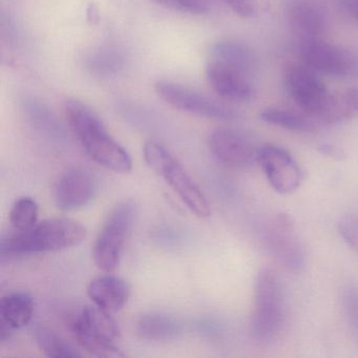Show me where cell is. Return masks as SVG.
Segmentation results:
<instances>
[{
	"label": "cell",
	"instance_id": "6da1fadb",
	"mask_svg": "<svg viewBox=\"0 0 358 358\" xmlns=\"http://www.w3.org/2000/svg\"><path fill=\"white\" fill-rule=\"evenodd\" d=\"M257 56L247 43L223 39L209 52L205 74L211 89L223 99L249 101L253 95Z\"/></svg>",
	"mask_w": 358,
	"mask_h": 358
},
{
	"label": "cell",
	"instance_id": "7a4b0ae2",
	"mask_svg": "<svg viewBox=\"0 0 358 358\" xmlns=\"http://www.w3.org/2000/svg\"><path fill=\"white\" fill-rule=\"evenodd\" d=\"M66 115L73 133L94 162L117 173L131 171V155L108 133L101 119L91 108L73 100L66 104Z\"/></svg>",
	"mask_w": 358,
	"mask_h": 358
},
{
	"label": "cell",
	"instance_id": "3957f363",
	"mask_svg": "<svg viewBox=\"0 0 358 358\" xmlns=\"http://www.w3.org/2000/svg\"><path fill=\"white\" fill-rule=\"evenodd\" d=\"M284 85L301 113L322 123L341 122L353 113L345 101L327 89L322 79L305 64H291L285 69Z\"/></svg>",
	"mask_w": 358,
	"mask_h": 358
},
{
	"label": "cell",
	"instance_id": "277c9868",
	"mask_svg": "<svg viewBox=\"0 0 358 358\" xmlns=\"http://www.w3.org/2000/svg\"><path fill=\"white\" fill-rule=\"evenodd\" d=\"M87 236L83 224L66 217L37 222L27 230H14L1 238L0 250L5 255L57 252L80 244Z\"/></svg>",
	"mask_w": 358,
	"mask_h": 358
},
{
	"label": "cell",
	"instance_id": "5b68a950",
	"mask_svg": "<svg viewBox=\"0 0 358 358\" xmlns=\"http://www.w3.org/2000/svg\"><path fill=\"white\" fill-rule=\"evenodd\" d=\"M286 301L278 273L264 268L257 274L250 322L251 336L259 343L274 341L286 322Z\"/></svg>",
	"mask_w": 358,
	"mask_h": 358
},
{
	"label": "cell",
	"instance_id": "8992f818",
	"mask_svg": "<svg viewBox=\"0 0 358 358\" xmlns=\"http://www.w3.org/2000/svg\"><path fill=\"white\" fill-rule=\"evenodd\" d=\"M143 156L146 164L165 180L192 213L201 219L210 215V205L206 196L166 148L158 142L148 141L144 144Z\"/></svg>",
	"mask_w": 358,
	"mask_h": 358
},
{
	"label": "cell",
	"instance_id": "52a82bcc",
	"mask_svg": "<svg viewBox=\"0 0 358 358\" xmlns=\"http://www.w3.org/2000/svg\"><path fill=\"white\" fill-rule=\"evenodd\" d=\"M71 329L78 345L97 357H121L124 354L118 347L121 333L112 313L87 306L71 322Z\"/></svg>",
	"mask_w": 358,
	"mask_h": 358
},
{
	"label": "cell",
	"instance_id": "ba28073f",
	"mask_svg": "<svg viewBox=\"0 0 358 358\" xmlns=\"http://www.w3.org/2000/svg\"><path fill=\"white\" fill-rule=\"evenodd\" d=\"M137 217V206L131 200L117 204L106 217L94 245L96 266L112 273L120 265L125 242Z\"/></svg>",
	"mask_w": 358,
	"mask_h": 358
},
{
	"label": "cell",
	"instance_id": "9c48e42d",
	"mask_svg": "<svg viewBox=\"0 0 358 358\" xmlns=\"http://www.w3.org/2000/svg\"><path fill=\"white\" fill-rule=\"evenodd\" d=\"M155 90L161 99L186 114L221 121L232 120L238 116L232 108L179 83L160 80L155 85Z\"/></svg>",
	"mask_w": 358,
	"mask_h": 358
},
{
	"label": "cell",
	"instance_id": "30bf717a",
	"mask_svg": "<svg viewBox=\"0 0 358 358\" xmlns=\"http://www.w3.org/2000/svg\"><path fill=\"white\" fill-rule=\"evenodd\" d=\"M303 64L315 72L336 77H358V53L324 39L301 41Z\"/></svg>",
	"mask_w": 358,
	"mask_h": 358
},
{
	"label": "cell",
	"instance_id": "8fae6325",
	"mask_svg": "<svg viewBox=\"0 0 358 358\" xmlns=\"http://www.w3.org/2000/svg\"><path fill=\"white\" fill-rule=\"evenodd\" d=\"M265 244L270 255L285 270L292 273L303 271L305 250L288 215L280 213L269 222L265 230Z\"/></svg>",
	"mask_w": 358,
	"mask_h": 358
},
{
	"label": "cell",
	"instance_id": "7c38bea8",
	"mask_svg": "<svg viewBox=\"0 0 358 358\" xmlns=\"http://www.w3.org/2000/svg\"><path fill=\"white\" fill-rule=\"evenodd\" d=\"M98 190L99 183L91 171L81 166L70 167L54 184V203L62 211L78 210L96 198Z\"/></svg>",
	"mask_w": 358,
	"mask_h": 358
},
{
	"label": "cell",
	"instance_id": "4fadbf2b",
	"mask_svg": "<svg viewBox=\"0 0 358 358\" xmlns=\"http://www.w3.org/2000/svg\"><path fill=\"white\" fill-rule=\"evenodd\" d=\"M257 163L271 187L280 194L294 192L301 186L303 173L290 152L280 146L266 144L259 150Z\"/></svg>",
	"mask_w": 358,
	"mask_h": 358
},
{
	"label": "cell",
	"instance_id": "5bb4252c",
	"mask_svg": "<svg viewBox=\"0 0 358 358\" xmlns=\"http://www.w3.org/2000/svg\"><path fill=\"white\" fill-rule=\"evenodd\" d=\"M208 148L217 160L234 169H247L257 163L259 148L236 129H215L209 136Z\"/></svg>",
	"mask_w": 358,
	"mask_h": 358
},
{
	"label": "cell",
	"instance_id": "9a60e30c",
	"mask_svg": "<svg viewBox=\"0 0 358 358\" xmlns=\"http://www.w3.org/2000/svg\"><path fill=\"white\" fill-rule=\"evenodd\" d=\"M285 12L291 32L299 43L322 39L328 27L322 0H286Z\"/></svg>",
	"mask_w": 358,
	"mask_h": 358
},
{
	"label": "cell",
	"instance_id": "2e32d148",
	"mask_svg": "<svg viewBox=\"0 0 358 358\" xmlns=\"http://www.w3.org/2000/svg\"><path fill=\"white\" fill-rule=\"evenodd\" d=\"M87 295L94 305L113 314L127 305L131 296V287L123 278L108 273L91 280Z\"/></svg>",
	"mask_w": 358,
	"mask_h": 358
},
{
	"label": "cell",
	"instance_id": "e0dca14e",
	"mask_svg": "<svg viewBox=\"0 0 358 358\" xmlns=\"http://www.w3.org/2000/svg\"><path fill=\"white\" fill-rule=\"evenodd\" d=\"M136 332L143 341H171L183 334L184 324L169 314L150 312L138 320Z\"/></svg>",
	"mask_w": 358,
	"mask_h": 358
},
{
	"label": "cell",
	"instance_id": "ac0fdd59",
	"mask_svg": "<svg viewBox=\"0 0 358 358\" xmlns=\"http://www.w3.org/2000/svg\"><path fill=\"white\" fill-rule=\"evenodd\" d=\"M34 314V299L28 292H12L0 301V322L12 330L30 324Z\"/></svg>",
	"mask_w": 358,
	"mask_h": 358
},
{
	"label": "cell",
	"instance_id": "d6986e66",
	"mask_svg": "<svg viewBox=\"0 0 358 358\" xmlns=\"http://www.w3.org/2000/svg\"><path fill=\"white\" fill-rule=\"evenodd\" d=\"M33 336L41 351L49 357L66 358L81 356V353H79L72 345L48 327L37 324L33 329Z\"/></svg>",
	"mask_w": 358,
	"mask_h": 358
},
{
	"label": "cell",
	"instance_id": "ffe728a7",
	"mask_svg": "<svg viewBox=\"0 0 358 358\" xmlns=\"http://www.w3.org/2000/svg\"><path fill=\"white\" fill-rule=\"evenodd\" d=\"M261 119L268 124L275 125L288 131L307 133L315 129V125L309 116L303 113H296L284 108H266L261 113Z\"/></svg>",
	"mask_w": 358,
	"mask_h": 358
},
{
	"label": "cell",
	"instance_id": "44dd1931",
	"mask_svg": "<svg viewBox=\"0 0 358 358\" xmlns=\"http://www.w3.org/2000/svg\"><path fill=\"white\" fill-rule=\"evenodd\" d=\"M39 206L31 196L18 199L10 211V223L14 230H27L38 222Z\"/></svg>",
	"mask_w": 358,
	"mask_h": 358
},
{
	"label": "cell",
	"instance_id": "7402d4cb",
	"mask_svg": "<svg viewBox=\"0 0 358 358\" xmlns=\"http://www.w3.org/2000/svg\"><path fill=\"white\" fill-rule=\"evenodd\" d=\"M341 305L348 326L356 341H358V289L348 287L341 295Z\"/></svg>",
	"mask_w": 358,
	"mask_h": 358
},
{
	"label": "cell",
	"instance_id": "603a6c76",
	"mask_svg": "<svg viewBox=\"0 0 358 358\" xmlns=\"http://www.w3.org/2000/svg\"><path fill=\"white\" fill-rule=\"evenodd\" d=\"M167 9L189 14H204L208 11V0H150Z\"/></svg>",
	"mask_w": 358,
	"mask_h": 358
},
{
	"label": "cell",
	"instance_id": "cb8c5ba5",
	"mask_svg": "<svg viewBox=\"0 0 358 358\" xmlns=\"http://www.w3.org/2000/svg\"><path fill=\"white\" fill-rule=\"evenodd\" d=\"M338 231L343 241L358 255V215L343 217L338 223Z\"/></svg>",
	"mask_w": 358,
	"mask_h": 358
},
{
	"label": "cell",
	"instance_id": "d4e9b609",
	"mask_svg": "<svg viewBox=\"0 0 358 358\" xmlns=\"http://www.w3.org/2000/svg\"><path fill=\"white\" fill-rule=\"evenodd\" d=\"M232 12L243 18H252L257 14L255 0H224Z\"/></svg>",
	"mask_w": 358,
	"mask_h": 358
},
{
	"label": "cell",
	"instance_id": "484cf974",
	"mask_svg": "<svg viewBox=\"0 0 358 358\" xmlns=\"http://www.w3.org/2000/svg\"><path fill=\"white\" fill-rule=\"evenodd\" d=\"M343 11L358 26V0H339Z\"/></svg>",
	"mask_w": 358,
	"mask_h": 358
},
{
	"label": "cell",
	"instance_id": "4316f807",
	"mask_svg": "<svg viewBox=\"0 0 358 358\" xmlns=\"http://www.w3.org/2000/svg\"><path fill=\"white\" fill-rule=\"evenodd\" d=\"M345 98L352 113L358 114V89L348 90L347 93L345 94Z\"/></svg>",
	"mask_w": 358,
	"mask_h": 358
},
{
	"label": "cell",
	"instance_id": "83f0119b",
	"mask_svg": "<svg viewBox=\"0 0 358 358\" xmlns=\"http://www.w3.org/2000/svg\"><path fill=\"white\" fill-rule=\"evenodd\" d=\"M322 152H324V154L329 155V156L334 157V158H341V150L330 145L322 146Z\"/></svg>",
	"mask_w": 358,
	"mask_h": 358
},
{
	"label": "cell",
	"instance_id": "f1b7e54d",
	"mask_svg": "<svg viewBox=\"0 0 358 358\" xmlns=\"http://www.w3.org/2000/svg\"><path fill=\"white\" fill-rule=\"evenodd\" d=\"M87 18L90 20H98V11L95 7H94L93 3L90 5L89 9H87Z\"/></svg>",
	"mask_w": 358,
	"mask_h": 358
}]
</instances>
